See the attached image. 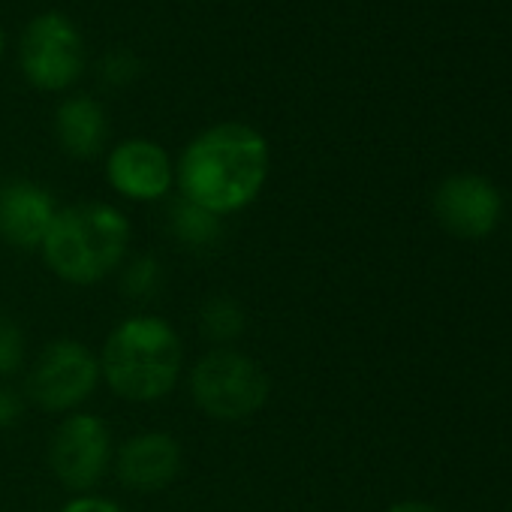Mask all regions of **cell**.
<instances>
[{
  "label": "cell",
  "instance_id": "obj_7",
  "mask_svg": "<svg viewBox=\"0 0 512 512\" xmlns=\"http://www.w3.org/2000/svg\"><path fill=\"white\" fill-rule=\"evenodd\" d=\"M115 458L112 431L94 413H70L52 434L49 464L58 482L76 494L94 491Z\"/></svg>",
  "mask_w": 512,
  "mask_h": 512
},
{
  "label": "cell",
  "instance_id": "obj_2",
  "mask_svg": "<svg viewBox=\"0 0 512 512\" xmlns=\"http://www.w3.org/2000/svg\"><path fill=\"white\" fill-rule=\"evenodd\" d=\"M130 247V220L109 202L58 208L40 247L46 266L73 287H91L121 269Z\"/></svg>",
  "mask_w": 512,
  "mask_h": 512
},
{
  "label": "cell",
  "instance_id": "obj_13",
  "mask_svg": "<svg viewBox=\"0 0 512 512\" xmlns=\"http://www.w3.org/2000/svg\"><path fill=\"white\" fill-rule=\"evenodd\" d=\"M169 229L187 247H211L223 235V223L217 214H211L181 196H175L169 205Z\"/></svg>",
  "mask_w": 512,
  "mask_h": 512
},
{
  "label": "cell",
  "instance_id": "obj_4",
  "mask_svg": "<svg viewBox=\"0 0 512 512\" xmlns=\"http://www.w3.org/2000/svg\"><path fill=\"white\" fill-rule=\"evenodd\" d=\"M190 395L205 416L241 422L266 407L272 380L253 356L232 347H217L193 365Z\"/></svg>",
  "mask_w": 512,
  "mask_h": 512
},
{
  "label": "cell",
  "instance_id": "obj_19",
  "mask_svg": "<svg viewBox=\"0 0 512 512\" xmlns=\"http://www.w3.org/2000/svg\"><path fill=\"white\" fill-rule=\"evenodd\" d=\"M22 419V398L7 389V386H0V428H10Z\"/></svg>",
  "mask_w": 512,
  "mask_h": 512
},
{
  "label": "cell",
  "instance_id": "obj_14",
  "mask_svg": "<svg viewBox=\"0 0 512 512\" xmlns=\"http://www.w3.org/2000/svg\"><path fill=\"white\" fill-rule=\"evenodd\" d=\"M247 326V317H244V308L229 299V296H214L205 302L202 308V329L211 341L217 344H229L235 341Z\"/></svg>",
  "mask_w": 512,
  "mask_h": 512
},
{
  "label": "cell",
  "instance_id": "obj_3",
  "mask_svg": "<svg viewBox=\"0 0 512 512\" xmlns=\"http://www.w3.org/2000/svg\"><path fill=\"white\" fill-rule=\"evenodd\" d=\"M184 368L178 332L160 317H130L118 323L100 353V377L106 386L136 404L166 398Z\"/></svg>",
  "mask_w": 512,
  "mask_h": 512
},
{
  "label": "cell",
  "instance_id": "obj_5",
  "mask_svg": "<svg viewBox=\"0 0 512 512\" xmlns=\"http://www.w3.org/2000/svg\"><path fill=\"white\" fill-rule=\"evenodd\" d=\"M100 359L73 338H58L31 365L28 395L46 413L79 410L100 386Z\"/></svg>",
  "mask_w": 512,
  "mask_h": 512
},
{
  "label": "cell",
  "instance_id": "obj_10",
  "mask_svg": "<svg viewBox=\"0 0 512 512\" xmlns=\"http://www.w3.org/2000/svg\"><path fill=\"white\" fill-rule=\"evenodd\" d=\"M112 464L130 491H163L178 479L184 455L172 434L139 431L121 443Z\"/></svg>",
  "mask_w": 512,
  "mask_h": 512
},
{
  "label": "cell",
  "instance_id": "obj_21",
  "mask_svg": "<svg viewBox=\"0 0 512 512\" xmlns=\"http://www.w3.org/2000/svg\"><path fill=\"white\" fill-rule=\"evenodd\" d=\"M0 55H4V28H0Z\"/></svg>",
  "mask_w": 512,
  "mask_h": 512
},
{
  "label": "cell",
  "instance_id": "obj_6",
  "mask_svg": "<svg viewBox=\"0 0 512 512\" xmlns=\"http://www.w3.org/2000/svg\"><path fill=\"white\" fill-rule=\"evenodd\" d=\"M22 73L40 91H67L85 73V43L61 13L37 16L22 37Z\"/></svg>",
  "mask_w": 512,
  "mask_h": 512
},
{
  "label": "cell",
  "instance_id": "obj_1",
  "mask_svg": "<svg viewBox=\"0 0 512 512\" xmlns=\"http://www.w3.org/2000/svg\"><path fill=\"white\" fill-rule=\"evenodd\" d=\"M269 181V142L260 130L223 121L202 130L178 157L181 199L226 217L247 208Z\"/></svg>",
  "mask_w": 512,
  "mask_h": 512
},
{
  "label": "cell",
  "instance_id": "obj_12",
  "mask_svg": "<svg viewBox=\"0 0 512 512\" xmlns=\"http://www.w3.org/2000/svg\"><path fill=\"white\" fill-rule=\"evenodd\" d=\"M55 130L61 148L76 160H91L103 151L109 136L106 112L91 97H70L55 115Z\"/></svg>",
  "mask_w": 512,
  "mask_h": 512
},
{
  "label": "cell",
  "instance_id": "obj_16",
  "mask_svg": "<svg viewBox=\"0 0 512 512\" xmlns=\"http://www.w3.org/2000/svg\"><path fill=\"white\" fill-rule=\"evenodd\" d=\"M25 365V335L19 323L0 314V377H10Z\"/></svg>",
  "mask_w": 512,
  "mask_h": 512
},
{
  "label": "cell",
  "instance_id": "obj_11",
  "mask_svg": "<svg viewBox=\"0 0 512 512\" xmlns=\"http://www.w3.org/2000/svg\"><path fill=\"white\" fill-rule=\"evenodd\" d=\"M55 214V196L37 181L19 178L0 187V235L19 250H40Z\"/></svg>",
  "mask_w": 512,
  "mask_h": 512
},
{
  "label": "cell",
  "instance_id": "obj_9",
  "mask_svg": "<svg viewBox=\"0 0 512 512\" xmlns=\"http://www.w3.org/2000/svg\"><path fill=\"white\" fill-rule=\"evenodd\" d=\"M109 184L133 202H157L172 190L175 169L169 154L148 139H127L106 160Z\"/></svg>",
  "mask_w": 512,
  "mask_h": 512
},
{
  "label": "cell",
  "instance_id": "obj_8",
  "mask_svg": "<svg viewBox=\"0 0 512 512\" xmlns=\"http://www.w3.org/2000/svg\"><path fill=\"white\" fill-rule=\"evenodd\" d=\"M434 214L458 238H485L500 223L503 199L482 175H452L434 193Z\"/></svg>",
  "mask_w": 512,
  "mask_h": 512
},
{
  "label": "cell",
  "instance_id": "obj_17",
  "mask_svg": "<svg viewBox=\"0 0 512 512\" xmlns=\"http://www.w3.org/2000/svg\"><path fill=\"white\" fill-rule=\"evenodd\" d=\"M139 76V61L130 55V52H112L106 61H103V79L115 88H124L130 85L133 79Z\"/></svg>",
  "mask_w": 512,
  "mask_h": 512
},
{
  "label": "cell",
  "instance_id": "obj_15",
  "mask_svg": "<svg viewBox=\"0 0 512 512\" xmlns=\"http://www.w3.org/2000/svg\"><path fill=\"white\" fill-rule=\"evenodd\" d=\"M163 287V269L154 256H139V260L124 266L121 275V290L130 299H154Z\"/></svg>",
  "mask_w": 512,
  "mask_h": 512
},
{
  "label": "cell",
  "instance_id": "obj_18",
  "mask_svg": "<svg viewBox=\"0 0 512 512\" xmlns=\"http://www.w3.org/2000/svg\"><path fill=\"white\" fill-rule=\"evenodd\" d=\"M61 512H124L115 500H109V497H100V494H94V491H88V494H76Z\"/></svg>",
  "mask_w": 512,
  "mask_h": 512
},
{
  "label": "cell",
  "instance_id": "obj_20",
  "mask_svg": "<svg viewBox=\"0 0 512 512\" xmlns=\"http://www.w3.org/2000/svg\"><path fill=\"white\" fill-rule=\"evenodd\" d=\"M386 512H437V509L431 503H422V500H404V503L389 506Z\"/></svg>",
  "mask_w": 512,
  "mask_h": 512
}]
</instances>
